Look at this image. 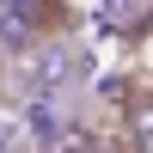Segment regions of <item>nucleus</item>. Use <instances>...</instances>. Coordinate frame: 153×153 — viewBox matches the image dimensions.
<instances>
[{
	"label": "nucleus",
	"instance_id": "f257e3e1",
	"mask_svg": "<svg viewBox=\"0 0 153 153\" xmlns=\"http://www.w3.org/2000/svg\"><path fill=\"white\" fill-rule=\"evenodd\" d=\"M31 92L37 98H49V92H61V86L74 80V55H68V43H55V37H37L31 43Z\"/></svg>",
	"mask_w": 153,
	"mask_h": 153
},
{
	"label": "nucleus",
	"instance_id": "f03ea898",
	"mask_svg": "<svg viewBox=\"0 0 153 153\" xmlns=\"http://www.w3.org/2000/svg\"><path fill=\"white\" fill-rule=\"evenodd\" d=\"M129 153H153V98L129 110Z\"/></svg>",
	"mask_w": 153,
	"mask_h": 153
},
{
	"label": "nucleus",
	"instance_id": "7ed1b4c3",
	"mask_svg": "<svg viewBox=\"0 0 153 153\" xmlns=\"http://www.w3.org/2000/svg\"><path fill=\"white\" fill-rule=\"evenodd\" d=\"M43 153H98V141H92V129H74V123H68V129H61Z\"/></svg>",
	"mask_w": 153,
	"mask_h": 153
}]
</instances>
